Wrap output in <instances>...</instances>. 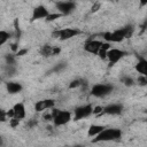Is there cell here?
Returning a JSON list of instances; mask_svg holds the SVG:
<instances>
[{"label": "cell", "instance_id": "obj_28", "mask_svg": "<svg viewBox=\"0 0 147 147\" xmlns=\"http://www.w3.org/2000/svg\"><path fill=\"white\" fill-rule=\"evenodd\" d=\"M140 2V6H146L147 5V0H139Z\"/></svg>", "mask_w": 147, "mask_h": 147}, {"label": "cell", "instance_id": "obj_11", "mask_svg": "<svg viewBox=\"0 0 147 147\" xmlns=\"http://www.w3.org/2000/svg\"><path fill=\"white\" fill-rule=\"evenodd\" d=\"M49 15V11L47 10L46 7L39 5L37 7L33 8L32 10V16H31V21H37V20H41V18H47Z\"/></svg>", "mask_w": 147, "mask_h": 147}, {"label": "cell", "instance_id": "obj_6", "mask_svg": "<svg viewBox=\"0 0 147 147\" xmlns=\"http://www.w3.org/2000/svg\"><path fill=\"white\" fill-rule=\"evenodd\" d=\"M93 114V107L92 105H83L74 110V121H79L83 118H86Z\"/></svg>", "mask_w": 147, "mask_h": 147}, {"label": "cell", "instance_id": "obj_29", "mask_svg": "<svg viewBox=\"0 0 147 147\" xmlns=\"http://www.w3.org/2000/svg\"><path fill=\"white\" fill-rule=\"evenodd\" d=\"M11 49H13L14 52L17 51V45H16V44H13V45H11Z\"/></svg>", "mask_w": 147, "mask_h": 147}, {"label": "cell", "instance_id": "obj_13", "mask_svg": "<svg viewBox=\"0 0 147 147\" xmlns=\"http://www.w3.org/2000/svg\"><path fill=\"white\" fill-rule=\"evenodd\" d=\"M13 110H14V117L17 118V119H23L25 118V115H26V111H25V106L24 103L22 102H17L14 105L13 107Z\"/></svg>", "mask_w": 147, "mask_h": 147}, {"label": "cell", "instance_id": "obj_9", "mask_svg": "<svg viewBox=\"0 0 147 147\" xmlns=\"http://www.w3.org/2000/svg\"><path fill=\"white\" fill-rule=\"evenodd\" d=\"M103 42L100 41V40H87L84 45V51L87 52V53H91V54H98L99 51L101 49Z\"/></svg>", "mask_w": 147, "mask_h": 147}, {"label": "cell", "instance_id": "obj_30", "mask_svg": "<svg viewBox=\"0 0 147 147\" xmlns=\"http://www.w3.org/2000/svg\"><path fill=\"white\" fill-rule=\"evenodd\" d=\"M145 28H147V20L145 21Z\"/></svg>", "mask_w": 147, "mask_h": 147}, {"label": "cell", "instance_id": "obj_5", "mask_svg": "<svg viewBox=\"0 0 147 147\" xmlns=\"http://www.w3.org/2000/svg\"><path fill=\"white\" fill-rule=\"evenodd\" d=\"M80 31L78 29L75 28H64V29H60L53 32V36L60 40H68L71 39L74 37H76L77 34H79Z\"/></svg>", "mask_w": 147, "mask_h": 147}, {"label": "cell", "instance_id": "obj_22", "mask_svg": "<svg viewBox=\"0 0 147 147\" xmlns=\"http://www.w3.org/2000/svg\"><path fill=\"white\" fill-rule=\"evenodd\" d=\"M61 16H63V15L60 14V13H57V14H49L46 20H47V21H54V20H56V18H59V17H61Z\"/></svg>", "mask_w": 147, "mask_h": 147}, {"label": "cell", "instance_id": "obj_7", "mask_svg": "<svg viewBox=\"0 0 147 147\" xmlns=\"http://www.w3.org/2000/svg\"><path fill=\"white\" fill-rule=\"evenodd\" d=\"M126 55V52L118 49V48H109L107 51V59L110 63V65L117 63L119 60H122L124 56Z\"/></svg>", "mask_w": 147, "mask_h": 147}, {"label": "cell", "instance_id": "obj_3", "mask_svg": "<svg viewBox=\"0 0 147 147\" xmlns=\"http://www.w3.org/2000/svg\"><path fill=\"white\" fill-rule=\"evenodd\" d=\"M52 115H53V122L55 126L65 125L72 119V114L68 110H61L55 108L52 110Z\"/></svg>", "mask_w": 147, "mask_h": 147}, {"label": "cell", "instance_id": "obj_14", "mask_svg": "<svg viewBox=\"0 0 147 147\" xmlns=\"http://www.w3.org/2000/svg\"><path fill=\"white\" fill-rule=\"evenodd\" d=\"M6 88H7V92L9 94H16V93H20L23 87L17 82H7L6 83Z\"/></svg>", "mask_w": 147, "mask_h": 147}, {"label": "cell", "instance_id": "obj_26", "mask_svg": "<svg viewBox=\"0 0 147 147\" xmlns=\"http://www.w3.org/2000/svg\"><path fill=\"white\" fill-rule=\"evenodd\" d=\"M26 52H28V49H21V51H17V52H16V55H17V56H22V55H24Z\"/></svg>", "mask_w": 147, "mask_h": 147}, {"label": "cell", "instance_id": "obj_24", "mask_svg": "<svg viewBox=\"0 0 147 147\" xmlns=\"http://www.w3.org/2000/svg\"><path fill=\"white\" fill-rule=\"evenodd\" d=\"M103 108L105 107H100V106H98V107H93V114H102L103 113Z\"/></svg>", "mask_w": 147, "mask_h": 147}, {"label": "cell", "instance_id": "obj_20", "mask_svg": "<svg viewBox=\"0 0 147 147\" xmlns=\"http://www.w3.org/2000/svg\"><path fill=\"white\" fill-rule=\"evenodd\" d=\"M6 63L7 64H9V65H14L15 64V56L14 55H11V54H8V55H6Z\"/></svg>", "mask_w": 147, "mask_h": 147}, {"label": "cell", "instance_id": "obj_2", "mask_svg": "<svg viewBox=\"0 0 147 147\" xmlns=\"http://www.w3.org/2000/svg\"><path fill=\"white\" fill-rule=\"evenodd\" d=\"M121 137H122V131H121L119 129H115V127L107 129V127H105L92 141H93V142L115 141V140H119Z\"/></svg>", "mask_w": 147, "mask_h": 147}, {"label": "cell", "instance_id": "obj_21", "mask_svg": "<svg viewBox=\"0 0 147 147\" xmlns=\"http://www.w3.org/2000/svg\"><path fill=\"white\" fill-rule=\"evenodd\" d=\"M82 84H83V83H82V80H79V79H75V80H72V82L70 83L69 87H70V88H75V87L80 86Z\"/></svg>", "mask_w": 147, "mask_h": 147}, {"label": "cell", "instance_id": "obj_8", "mask_svg": "<svg viewBox=\"0 0 147 147\" xmlns=\"http://www.w3.org/2000/svg\"><path fill=\"white\" fill-rule=\"evenodd\" d=\"M56 9L60 14H62L64 16V15L71 14L76 9V5L74 3V1H57Z\"/></svg>", "mask_w": 147, "mask_h": 147}, {"label": "cell", "instance_id": "obj_23", "mask_svg": "<svg viewBox=\"0 0 147 147\" xmlns=\"http://www.w3.org/2000/svg\"><path fill=\"white\" fill-rule=\"evenodd\" d=\"M9 123H10V126H11V127H16V126L20 124V119H17V118L13 117V118H10V119H9Z\"/></svg>", "mask_w": 147, "mask_h": 147}, {"label": "cell", "instance_id": "obj_10", "mask_svg": "<svg viewBox=\"0 0 147 147\" xmlns=\"http://www.w3.org/2000/svg\"><path fill=\"white\" fill-rule=\"evenodd\" d=\"M54 106H55V101L53 99H42V100H39L36 102L34 110L38 113H41V111L54 108Z\"/></svg>", "mask_w": 147, "mask_h": 147}, {"label": "cell", "instance_id": "obj_16", "mask_svg": "<svg viewBox=\"0 0 147 147\" xmlns=\"http://www.w3.org/2000/svg\"><path fill=\"white\" fill-rule=\"evenodd\" d=\"M60 52V48H54L49 45H44L40 49V53L42 56H52V55H55Z\"/></svg>", "mask_w": 147, "mask_h": 147}, {"label": "cell", "instance_id": "obj_18", "mask_svg": "<svg viewBox=\"0 0 147 147\" xmlns=\"http://www.w3.org/2000/svg\"><path fill=\"white\" fill-rule=\"evenodd\" d=\"M10 38V34L9 32L5 31V30H1L0 31V45H5Z\"/></svg>", "mask_w": 147, "mask_h": 147}, {"label": "cell", "instance_id": "obj_4", "mask_svg": "<svg viewBox=\"0 0 147 147\" xmlns=\"http://www.w3.org/2000/svg\"><path fill=\"white\" fill-rule=\"evenodd\" d=\"M114 90V86L110 84H95L91 88V95L95 98H105L109 95Z\"/></svg>", "mask_w": 147, "mask_h": 147}, {"label": "cell", "instance_id": "obj_27", "mask_svg": "<svg viewBox=\"0 0 147 147\" xmlns=\"http://www.w3.org/2000/svg\"><path fill=\"white\" fill-rule=\"evenodd\" d=\"M64 67H65V64H64V63H60V64H59L56 68H54L53 70H54V71H59V70H61V69H62V68H64Z\"/></svg>", "mask_w": 147, "mask_h": 147}, {"label": "cell", "instance_id": "obj_17", "mask_svg": "<svg viewBox=\"0 0 147 147\" xmlns=\"http://www.w3.org/2000/svg\"><path fill=\"white\" fill-rule=\"evenodd\" d=\"M105 129L103 125H98V124H92L88 130H87V136L88 137H96L102 130Z\"/></svg>", "mask_w": 147, "mask_h": 147}, {"label": "cell", "instance_id": "obj_1", "mask_svg": "<svg viewBox=\"0 0 147 147\" xmlns=\"http://www.w3.org/2000/svg\"><path fill=\"white\" fill-rule=\"evenodd\" d=\"M133 32H134V28L131 24H129V25H125V26H123L121 29H117L115 31L105 32L102 36H103V39L107 42H121L124 39L131 38Z\"/></svg>", "mask_w": 147, "mask_h": 147}, {"label": "cell", "instance_id": "obj_15", "mask_svg": "<svg viewBox=\"0 0 147 147\" xmlns=\"http://www.w3.org/2000/svg\"><path fill=\"white\" fill-rule=\"evenodd\" d=\"M136 70L141 76H147V60L144 57H140L136 64Z\"/></svg>", "mask_w": 147, "mask_h": 147}, {"label": "cell", "instance_id": "obj_19", "mask_svg": "<svg viewBox=\"0 0 147 147\" xmlns=\"http://www.w3.org/2000/svg\"><path fill=\"white\" fill-rule=\"evenodd\" d=\"M121 82H122L125 86H132V85L134 84L133 79H132L131 77H129V76H124V77H122V78H121Z\"/></svg>", "mask_w": 147, "mask_h": 147}, {"label": "cell", "instance_id": "obj_12", "mask_svg": "<svg viewBox=\"0 0 147 147\" xmlns=\"http://www.w3.org/2000/svg\"><path fill=\"white\" fill-rule=\"evenodd\" d=\"M123 111V105L121 103H110L103 108V114L107 115H121Z\"/></svg>", "mask_w": 147, "mask_h": 147}, {"label": "cell", "instance_id": "obj_25", "mask_svg": "<svg viewBox=\"0 0 147 147\" xmlns=\"http://www.w3.org/2000/svg\"><path fill=\"white\" fill-rule=\"evenodd\" d=\"M7 118H8L7 113H6L5 110H1V122H6V121H7ZM8 119H9V118H8Z\"/></svg>", "mask_w": 147, "mask_h": 147}]
</instances>
